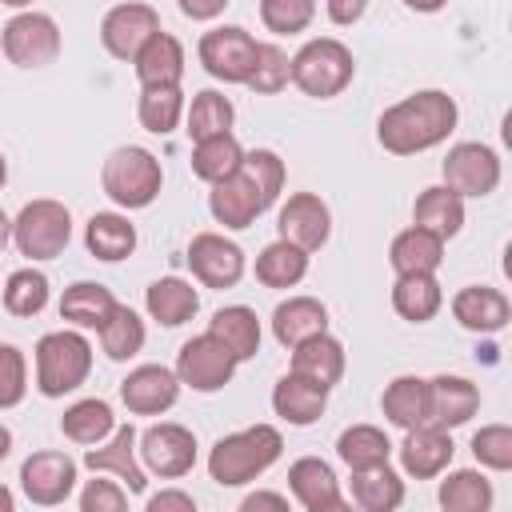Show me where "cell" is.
<instances>
[{"mask_svg": "<svg viewBox=\"0 0 512 512\" xmlns=\"http://www.w3.org/2000/svg\"><path fill=\"white\" fill-rule=\"evenodd\" d=\"M456 120H460V108L444 88H420L380 112L376 140L392 156H420L444 144L456 132Z\"/></svg>", "mask_w": 512, "mask_h": 512, "instance_id": "1", "label": "cell"}, {"mask_svg": "<svg viewBox=\"0 0 512 512\" xmlns=\"http://www.w3.org/2000/svg\"><path fill=\"white\" fill-rule=\"evenodd\" d=\"M284 452V436L276 424H248L240 432H228L208 452V476L220 488H240L264 476Z\"/></svg>", "mask_w": 512, "mask_h": 512, "instance_id": "2", "label": "cell"}, {"mask_svg": "<svg viewBox=\"0 0 512 512\" xmlns=\"http://www.w3.org/2000/svg\"><path fill=\"white\" fill-rule=\"evenodd\" d=\"M32 364H36V392L44 400H60L76 388L88 384L92 376V344L80 328H56L44 332L32 348Z\"/></svg>", "mask_w": 512, "mask_h": 512, "instance_id": "3", "label": "cell"}, {"mask_svg": "<svg viewBox=\"0 0 512 512\" xmlns=\"http://www.w3.org/2000/svg\"><path fill=\"white\" fill-rule=\"evenodd\" d=\"M100 188L116 208L140 212V208L156 204V196L164 188V168H160L156 152H148L140 144H120L116 152H108V160L100 168Z\"/></svg>", "mask_w": 512, "mask_h": 512, "instance_id": "4", "label": "cell"}, {"mask_svg": "<svg viewBox=\"0 0 512 512\" xmlns=\"http://www.w3.org/2000/svg\"><path fill=\"white\" fill-rule=\"evenodd\" d=\"M288 76L292 84L312 96V100H332L340 96L352 76H356V60H352V48L336 36H312L300 44L296 56H288Z\"/></svg>", "mask_w": 512, "mask_h": 512, "instance_id": "5", "label": "cell"}, {"mask_svg": "<svg viewBox=\"0 0 512 512\" xmlns=\"http://www.w3.org/2000/svg\"><path fill=\"white\" fill-rule=\"evenodd\" d=\"M72 240V212L52 200V196H40V200H28L16 216H12V244L20 256H28L32 264L40 260H56Z\"/></svg>", "mask_w": 512, "mask_h": 512, "instance_id": "6", "label": "cell"}, {"mask_svg": "<svg viewBox=\"0 0 512 512\" xmlns=\"http://www.w3.org/2000/svg\"><path fill=\"white\" fill-rule=\"evenodd\" d=\"M0 48H4L8 64H16V68H48L60 56L64 36L48 12L24 8L0 28Z\"/></svg>", "mask_w": 512, "mask_h": 512, "instance_id": "7", "label": "cell"}, {"mask_svg": "<svg viewBox=\"0 0 512 512\" xmlns=\"http://www.w3.org/2000/svg\"><path fill=\"white\" fill-rule=\"evenodd\" d=\"M136 452H140V464L148 476L180 480L196 468V432L176 420H160L136 436Z\"/></svg>", "mask_w": 512, "mask_h": 512, "instance_id": "8", "label": "cell"}, {"mask_svg": "<svg viewBox=\"0 0 512 512\" xmlns=\"http://www.w3.org/2000/svg\"><path fill=\"white\" fill-rule=\"evenodd\" d=\"M440 176L444 184L464 196V200H480V196H492L500 188V176H504V164H500V152L480 144V140H460L448 148L444 164H440Z\"/></svg>", "mask_w": 512, "mask_h": 512, "instance_id": "9", "label": "cell"}, {"mask_svg": "<svg viewBox=\"0 0 512 512\" xmlns=\"http://www.w3.org/2000/svg\"><path fill=\"white\" fill-rule=\"evenodd\" d=\"M236 368H240V360H236L212 332H200V336H192V340L180 344L172 372H176L180 388H192V392H220V388L232 384Z\"/></svg>", "mask_w": 512, "mask_h": 512, "instance_id": "10", "label": "cell"}, {"mask_svg": "<svg viewBox=\"0 0 512 512\" xmlns=\"http://www.w3.org/2000/svg\"><path fill=\"white\" fill-rule=\"evenodd\" d=\"M196 56H200V68L212 80H220V84H244L248 72H252V60H256V40L240 24H220V28H208L200 36Z\"/></svg>", "mask_w": 512, "mask_h": 512, "instance_id": "11", "label": "cell"}, {"mask_svg": "<svg viewBox=\"0 0 512 512\" xmlns=\"http://www.w3.org/2000/svg\"><path fill=\"white\" fill-rule=\"evenodd\" d=\"M76 460L60 448H40L32 456H24L20 464V492L28 496V504L36 508H56L72 496L76 488Z\"/></svg>", "mask_w": 512, "mask_h": 512, "instance_id": "12", "label": "cell"}, {"mask_svg": "<svg viewBox=\"0 0 512 512\" xmlns=\"http://www.w3.org/2000/svg\"><path fill=\"white\" fill-rule=\"evenodd\" d=\"M188 268L204 288H236L248 272L244 248L224 232H196L188 240Z\"/></svg>", "mask_w": 512, "mask_h": 512, "instance_id": "13", "label": "cell"}, {"mask_svg": "<svg viewBox=\"0 0 512 512\" xmlns=\"http://www.w3.org/2000/svg\"><path fill=\"white\" fill-rule=\"evenodd\" d=\"M156 32H160V12L152 4H144V0H124V4L108 8L104 20H100V44H104V52L112 60H128V64H132V56Z\"/></svg>", "mask_w": 512, "mask_h": 512, "instance_id": "14", "label": "cell"}, {"mask_svg": "<svg viewBox=\"0 0 512 512\" xmlns=\"http://www.w3.org/2000/svg\"><path fill=\"white\" fill-rule=\"evenodd\" d=\"M136 436H140V432H136L132 420H128V424H116L108 440H100V444H92V448L84 452V468H88V472H112V476L128 488V496H144L148 472H144V464H140Z\"/></svg>", "mask_w": 512, "mask_h": 512, "instance_id": "15", "label": "cell"}, {"mask_svg": "<svg viewBox=\"0 0 512 512\" xmlns=\"http://www.w3.org/2000/svg\"><path fill=\"white\" fill-rule=\"evenodd\" d=\"M208 188H212V192H208V212H212V220L224 224V228H232V232L252 228V224L268 212L260 188L252 184V176H248L244 168H236L232 176H224V180H216V184H208Z\"/></svg>", "mask_w": 512, "mask_h": 512, "instance_id": "16", "label": "cell"}, {"mask_svg": "<svg viewBox=\"0 0 512 512\" xmlns=\"http://www.w3.org/2000/svg\"><path fill=\"white\" fill-rule=\"evenodd\" d=\"M276 228H280V240H288V244H296L304 252H316L332 236V212L316 192H292L280 204Z\"/></svg>", "mask_w": 512, "mask_h": 512, "instance_id": "17", "label": "cell"}, {"mask_svg": "<svg viewBox=\"0 0 512 512\" xmlns=\"http://www.w3.org/2000/svg\"><path fill=\"white\" fill-rule=\"evenodd\" d=\"M180 400V380L164 364H140L120 380V404L132 416H164Z\"/></svg>", "mask_w": 512, "mask_h": 512, "instance_id": "18", "label": "cell"}, {"mask_svg": "<svg viewBox=\"0 0 512 512\" xmlns=\"http://www.w3.org/2000/svg\"><path fill=\"white\" fill-rule=\"evenodd\" d=\"M288 488H292V500H296L304 512H344V508H348L332 464L320 460V456H300V460H292V464H288Z\"/></svg>", "mask_w": 512, "mask_h": 512, "instance_id": "19", "label": "cell"}, {"mask_svg": "<svg viewBox=\"0 0 512 512\" xmlns=\"http://www.w3.org/2000/svg\"><path fill=\"white\" fill-rule=\"evenodd\" d=\"M452 452H456V444H452L448 428H440V424H416V428H404L400 468L412 480H436L452 464Z\"/></svg>", "mask_w": 512, "mask_h": 512, "instance_id": "20", "label": "cell"}, {"mask_svg": "<svg viewBox=\"0 0 512 512\" xmlns=\"http://www.w3.org/2000/svg\"><path fill=\"white\" fill-rule=\"evenodd\" d=\"M452 320L468 332H480V336H496L508 328L512 320V304L500 288H488V284H468L452 296Z\"/></svg>", "mask_w": 512, "mask_h": 512, "instance_id": "21", "label": "cell"}, {"mask_svg": "<svg viewBox=\"0 0 512 512\" xmlns=\"http://www.w3.org/2000/svg\"><path fill=\"white\" fill-rule=\"evenodd\" d=\"M324 408H328V388L300 372H284L272 388V412L292 428L316 424L324 416Z\"/></svg>", "mask_w": 512, "mask_h": 512, "instance_id": "22", "label": "cell"}, {"mask_svg": "<svg viewBox=\"0 0 512 512\" xmlns=\"http://www.w3.org/2000/svg\"><path fill=\"white\" fill-rule=\"evenodd\" d=\"M480 412V388L468 376H432L428 380V424L460 428Z\"/></svg>", "mask_w": 512, "mask_h": 512, "instance_id": "23", "label": "cell"}, {"mask_svg": "<svg viewBox=\"0 0 512 512\" xmlns=\"http://www.w3.org/2000/svg\"><path fill=\"white\" fill-rule=\"evenodd\" d=\"M132 72H136L140 88H180V80H184V44L172 32L160 28L132 56Z\"/></svg>", "mask_w": 512, "mask_h": 512, "instance_id": "24", "label": "cell"}, {"mask_svg": "<svg viewBox=\"0 0 512 512\" xmlns=\"http://www.w3.org/2000/svg\"><path fill=\"white\" fill-rule=\"evenodd\" d=\"M288 352H292V368H288V372H300V376H308V380L324 384L328 392L344 380L348 352H344V344H340L332 332L308 336V340H300V344H296V348H288Z\"/></svg>", "mask_w": 512, "mask_h": 512, "instance_id": "25", "label": "cell"}, {"mask_svg": "<svg viewBox=\"0 0 512 512\" xmlns=\"http://www.w3.org/2000/svg\"><path fill=\"white\" fill-rule=\"evenodd\" d=\"M144 312L160 328H180L200 312V292L184 276H160L144 292Z\"/></svg>", "mask_w": 512, "mask_h": 512, "instance_id": "26", "label": "cell"}, {"mask_svg": "<svg viewBox=\"0 0 512 512\" xmlns=\"http://www.w3.org/2000/svg\"><path fill=\"white\" fill-rule=\"evenodd\" d=\"M84 248L104 264H120L136 252V224L128 212H92L84 224Z\"/></svg>", "mask_w": 512, "mask_h": 512, "instance_id": "27", "label": "cell"}, {"mask_svg": "<svg viewBox=\"0 0 512 512\" xmlns=\"http://www.w3.org/2000/svg\"><path fill=\"white\" fill-rule=\"evenodd\" d=\"M328 332V308L316 296H288L272 308V336L284 348H296L308 336Z\"/></svg>", "mask_w": 512, "mask_h": 512, "instance_id": "28", "label": "cell"}, {"mask_svg": "<svg viewBox=\"0 0 512 512\" xmlns=\"http://www.w3.org/2000/svg\"><path fill=\"white\" fill-rule=\"evenodd\" d=\"M444 244L436 232L420 228V224H408L404 232L392 236L388 244V264L396 276H408V272H436L444 264Z\"/></svg>", "mask_w": 512, "mask_h": 512, "instance_id": "29", "label": "cell"}, {"mask_svg": "<svg viewBox=\"0 0 512 512\" xmlns=\"http://www.w3.org/2000/svg\"><path fill=\"white\" fill-rule=\"evenodd\" d=\"M116 296H112V288H104V284H96V280H76V284H68L64 288V296H60V320L64 324H72V328H80V332H96L112 312H116Z\"/></svg>", "mask_w": 512, "mask_h": 512, "instance_id": "30", "label": "cell"}, {"mask_svg": "<svg viewBox=\"0 0 512 512\" xmlns=\"http://www.w3.org/2000/svg\"><path fill=\"white\" fill-rule=\"evenodd\" d=\"M380 412L392 428H416V424H428V380L424 376H396L384 384L380 392Z\"/></svg>", "mask_w": 512, "mask_h": 512, "instance_id": "31", "label": "cell"}, {"mask_svg": "<svg viewBox=\"0 0 512 512\" xmlns=\"http://www.w3.org/2000/svg\"><path fill=\"white\" fill-rule=\"evenodd\" d=\"M392 308L400 320L408 324H428L440 308H444V288L436 280V272H408L396 276L392 284Z\"/></svg>", "mask_w": 512, "mask_h": 512, "instance_id": "32", "label": "cell"}, {"mask_svg": "<svg viewBox=\"0 0 512 512\" xmlns=\"http://www.w3.org/2000/svg\"><path fill=\"white\" fill-rule=\"evenodd\" d=\"M208 332L244 364L260 352V316L248 308V304H224L212 312L208 320Z\"/></svg>", "mask_w": 512, "mask_h": 512, "instance_id": "33", "label": "cell"}, {"mask_svg": "<svg viewBox=\"0 0 512 512\" xmlns=\"http://www.w3.org/2000/svg\"><path fill=\"white\" fill-rule=\"evenodd\" d=\"M412 224L436 232L440 240L460 236V228H464V196H456L448 184L424 188L416 196V204H412Z\"/></svg>", "mask_w": 512, "mask_h": 512, "instance_id": "34", "label": "cell"}, {"mask_svg": "<svg viewBox=\"0 0 512 512\" xmlns=\"http://www.w3.org/2000/svg\"><path fill=\"white\" fill-rule=\"evenodd\" d=\"M308 256L312 252H304V248H296V244H288V240H272V244H264L260 248V256H256V264H252V272H256V280L264 284V288H296L304 276H308Z\"/></svg>", "mask_w": 512, "mask_h": 512, "instance_id": "35", "label": "cell"}, {"mask_svg": "<svg viewBox=\"0 0 512 512\" xmlns=\"http://www.w3.org/2000/svg\"><path fill=\"white\" fill-rule=\"evenodd\" d=\"M112 428H116V412H112V404L100 400V396H84V400L68 404L64 416H60V432H64V440L84 444V448L108 440Z\"/></svg>", "mask_w": 512, "mask_h": 512, "instance_id": "36", "label": "cell"}, {"mask_svg": "<svg viewBox=\"0 0 512 512\" xmlns=\"http://www.w3.org/2000/svg\"><path fill=\"white\" fill-rule=\"evenodd\" d=\"M436 500H440L444 512H488L492 500H496V488L480 468H456L440 480Z\"/></svg>", "mask_w": 512, "mask_h": 512, "instance_id": "37", "label": "cell"}, {"mask_svg": "<svg viewBox=\"0 0 512 512\" xmlns=\"http://www.w3.org/2000/svg\"><path fill=\"white\" fill-rule=\"evenodd\" d=\"M336 456L348 472H364V468H380L392 456V440L384 436V428L376 424H352L336 436Z\"/></svg>", "mask_w": 512, "mask_h": 512, "instance_id": "38", "label": "cell"}, {"mask_svg": "<svg viewBox=\"0 0 512 512\" xmlns=\"http://www.w3.org/2000/svg\"><path fill=\"white\" fill-rule=\"evenodd\" d=\"M352 504L364 512H396L404 504V480L392 464L352 472Z\"/></svg>", "mask_w": 512, "mask_h": 512, "instance_id": "39", "label": "cell"}, {"mask_svg": "<svg viewBox=\"0 0 512 512\" xmlns=\"http://www.w3.org/2000/svg\"><path fill=\"white\" fill-rule=\"evenodd\" d=\"M240 160H244V144L232 132L192 140V176L204 180V184H216V180L232 176L240 168Z\"/></svg>", "mask_w": 512, "mask_h": 512, "instance_id": "40", "label": "cell"}, {"mask_svg": "<svg viewBox=\"0 0 512 512\" xmlns=\"http://www.w3.org/2000/svg\"><path fill=\"white\" fill-rule=\"evenodd\" d=\"M48 296H52V284H48V276L40 272V268H16L8 280H4V288H0V300H4V312L8 316H20V320H32V316H40L44 308H48Z\"/></svg>", "mask_w": 512, "mask_h": 512, "instance_id": "41", "label": "cell"}, {"mask_svg": "<svg viewBox=\"0 0 512 512\" xmlns=\"http://www.w3.org/2000/svg\"><path fill=\"white\" fill-rule=\"evenodd\" d=\"M96 336H100V352H104L108 360L124 364V360L140 356V348H144V340H148V328H144V320H140L128 304H116V312L96 328Z\"/></svg>", "mask_w": 512, "mask_h": 512, "instance_id": "42", "label": "cell"}, {"mask_svg": "<svg viewBox=\"0 0 512 512\" xmlns=\"http://www.w3.org/2000/svg\"><path fill=\"white\" fill-rule=\"evenodd\" d=\"M232 120H236V108L224 92L216 88H204L192 96V104L184 108V132L188 140H204V136H220V132H232Z\"/></svg>", "mask_w": 512, "mask_h": 512, "instance_id": "43", "label": "cell"}, {"mask_svg": "<svg viewBox=\"0 0 512 512\" xmlns=\"http://www.w3.org/2000/svg\"><path fill=\"white\" fill-rule=\"evenodd\" d=\"M184 92L180 88H140V100H136V120L144 132L152 136H172L184 120Z\"/></svg>", "mask_w": 512, "mask_h": 512, "instance_id": "44", "label": "cell"}, {"mask_svg": "<svg viewBox=\"0 0 512 512\" xmlns=\"http://www.w3.org/2000/svg\"><path fill=\"white\" fill-rule=\"evenodd\" d=\"M292 84L288 76V52L272 40H256V60H252V72L244 80V88H252L256 96H276Z\"/></svg>", "mask_w": 512, "mask_h": 512, "instance_id": "45", "label": "cell"}, {"mask_svg": "<svg viewBox=\"0 0 512 512\" xmlns=\"http://www.w3.org/2000/svg\"><path fill=\"white\" fill-rule=\"evenodd\" d=\"M316 20V0H260V24L276 36H296Z\"/></svg>", "mask_w": 512, "mask_h": 512, "instance_id": "46", "label": "cell"}, {"mask_svg": "<svg viewBox=\"0 0 512 512\" xmlns=\"http://www.w3.org/2000/svg\"><path fill=\"white\" fill-rule=\"evenodd\" d=\"M240 168L252 176V184L260 188V196H264V204L272 208L276 200H280V192H284V176H288V168H284V160L272 152V148H252V152H244V160H240Z\"/></svg>", "mask_w": 512, "mask_h": 512, "instance_id": "47", "label": "cell"}, {"mask_svg": "<svg viewBox=\"0 0 512 512\" xmlns=\"http://www.w3.org/2000/svg\"><path fill=\"white\" fill-rule=\"evenodd\" d=\"M472 456L488 472H508L512 468V428L508 424H484L472 436Z\"/></svg>", "mask_w": 512, "mask_h": 512, "instance_id": "48", "label": "cell"}, {"mask_svg": "<svg viewBox=\"0 0 512 512\" xmlns=\"http://www.w3.org/2000/svg\"><path fill=\"white\" fill-rule=\"evenodd\" d=\"M28 396V360L16 344H0V412L24 404Z\"/></svg>", "mask_w": 512, "mask_h": 512, "instance_id": "49", "label": "cell"}, {"mask_svg": "<svg viewBox=\"0 0 512 512\" xmlns=\"http://www.w3.org/2000/svg\"><path fill=\"white\" fill-rule=\"evenodd\" d=\"M124 508H128V488L120 480H104V472H96V480H88L80 492V512H124Z\"/></svg>", "mask_w": 512, "mask_h": 512, "instance_id": "50", "label": "cell"}, {"mask_svg": "<svg viewBox=\"0 0 512 512\" xmlns=\"http://www.w3.org/2000/svg\"><path fill=\"white\" fill-rule=\"evenodd\" d=\"M144 512H196V500H192V492L160 488V492L144 496Z\"/></svg>", "mask_w": 512, "mask_h": 512, "instance_id": "51", "label": "cell"}, {"mask_svg": "<svg viewBox=\"0 0 512 512\" xmlns=\"http://www.w3.org/2000/svg\"><path fill=\"white\" fill-rule=\"evenodd\" d=\"M324 12H328V20H332L336 28H352V24L364 20L368 0H324Z\"/></svg>", "mask_w": 512, "mask_h": 512, "instance_id": "52", "label": "cell"}, {"mask_svg": "<svg viewBox=\"0 0 512 512\" xmlns=\"http://www.w3.org/2000/svg\"><path fill=\"white\" fill-rule=\"evenodd\" d=\"M240 512H288V496L284 492H268V488H256L240 500Z\"/></svg>", "mask_w": 512, "mask_h": 512, "instance_id": "53", "label": "cell"}, {"mask_svg": "<svg viewBox=\"0 0 512 512\" xmlns=\"http://www.w3.org/2000/svg\"><path fill=\"white\" fill-rule=\"evenodd\" d=\"M228 4H232V0H176V8H180L188 20H196V24H208V20L224 16Z\"/></svg>", "mask_w": 512, "mask_h": 512, "instance_id": "54", "label": "cell"}, {"mask_svg": "<svg viewBox=\"0 0 512 512\" xmlns=\"http://www.w3.org/2000/svg\"><path fill=\"white\" fill-rule=\"evenodd\" d=\"M404 8H412V12H424V16H432V12L448 8V0H404Z\"/></svg>", "mask_w": 512, "mask_h": 512, "instance_id": "55", "label": "cell"}, {"mask_svg": "<svg viewBox=\"0 0 512 512\" xmlns=\"http://www.w3.org/2000/svg\"><path fill=\"white\" fill-rule=\"evenodd\" d=\"M0 512H16V496L8 484H0Z\"/></svg>", "mask_w": 512, "mask_h": 512, "instance_id": "56", "label": "cell"}, {"mask_svg": "<svg viewBox=\"0 0 512 512\" xmlns=\"http://www.w3.org/2000/svg\"><path fill=\"white\" fill-rule=\"evenodd\" d=\"M8 240H12V220H8V212L0 208V248H4Z\"/></svg>", "mask_w": 512, "mask_h": 512, "instance_id": "57", "label": "cell"}, {"mask_svg": "<svg viewBox=\"0 0 512 512\" xmlns=\"http://www.w3.org/2000/svg\"><path fill=\"white\" fill-rule=\"evenodd\" d=\"M8 452H12V432H8L4 424H0V460H4Z\"/></svg>", "mask_w": 512, "mask_h": 512, "instance_id": "58", "label": "cell"}, {"mask_svg": "<svg viewBox=\"0 0 512 512\" xmlns=\"http://www.w3.org/2000/svg\"><path fill=\"white\" fill-rule=\"evenodd\" d=\"M4 8H16V12H24V8H32V0H0Z\"/></svg>", "mask_w": 512, "mask_h": 512, "instance_id": "59", "label": "cell"}, {"mask_svg": "<svg viewBox=\"0 0 512 512\" xmlns=\"http://www.w3.org/2000/svg\"><path fill=\"white\" fill-rule=\"evenodd\" d=\"M8 184V160H4V152H0V188Z\"/></svg>", "mask_w": 512, "mask_h": 512, "instance_id": "60", "label": "cell"}]
</instances>
